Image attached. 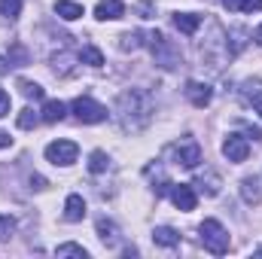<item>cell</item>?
<instances>
[{
    "label": "cell",
    "mask_w": 262,
    "mask_h": 259,
    "mask_svg": "<svg viewBox=\"0 0 262 259\" xmlns=\"http://www.w3.org/2000/svg\"><path fill=\"white\" fill-rule=\"evenodd\" d=\"M152 113H156L152 95L143 89H125L113 104V116H116L119 128L125 131H143L152 122Z\"/></svg>",
    "instance_id": "cell-1"
},
{
    "label": "cell",
    "mask_w": 262,
    "mask_h": 259,
    "mask_svg": "<svg viewBox=\"0 0 262 259\" xmlns=\"http://www.w3.org/2000/svg\"><path fill=\"white\" fill-rule=\"evenodd\" d=\"M146 46H149V52H152V58H156V64L159 67L174 70V67L183 64V52H180V46H177L174 40H168L162 31H149V34H146Z\"/></svg>",
    "instance_id": "cell-2"
},
{
    "label": "cell",
    "mask_w": 262,
    "mask_h": 259,
    "mask_svg": "<svg viewBox=\"0 0 262 259\" xmlns=\"http://www.w3.org/2000/svg\"><path fill=\"white\" fill-rule=\"evenodd\" d=\"M198 235H201V244H204L207 253H213V256L229 253V232L220 220H204L198 226Z\"/></svg>",
    "instance_id": "cell-3"
},
{
    "label": "cell",
    "mask_w": 262,
    "mask_h": 259,
    "mask_svg": "<svg viewBox=\"0 0 262 259\" xmlns=\"http://www.w3.org/2000/svg\"><path fill=\"white\" fill-rule=\"evenodd\" d=\"M165 156H171L177 165H183V168H195L198 162H201V146H198L195 137H180L177 143H171L168 149H165Z\"/></svg>",
    "instance_id": "cell-4"
},
{
    "label": "cell",
    "mask_w": 262,
    "mask_h": 259,
    "mask_svg": "<svg viewBox=\"0 0 262 259\" xmlns=\"http://www.w3.org/2000/svg\"><path fill=\"white\" fill-rule=\"evenodd\" d=\"M70 110H73V116H76L82 125H98V122H104V119H107V107H104V104H98V101H95V98H89V95L76 98V101L70 104Z\"/></svg>",
    "instance_id": "cell-5"
},
{
    "label": "cell",
    "mask_w": 262,
    "mask_h": 259,
    "mask_svg": "<svg viewBox=\"0 0 262 259\" xmlns=\"http://www.w3.org/2000/svg\"><path fill=\"white\" fill-rule=\"evenodd\" d=\"M76 156H79V146L73 143V140H52L49 146H46V159L52 162V165H73L76 162Z\"/></svg>",
    "instance_id": "cell-6"
},
{
    "label": "cell",
    "mask_w": 262,
    "mask_h": 259,
    "mask_svg": "<svg viewBox=\"0 0 262 259\" xmlns=\"http://www.w3.org/2000/svg\"><path fill=\"white\" fill-rule=\"evenodd\" d=\"M223 156L229 159V162H247V156H250V140L247 137H241V134H229L226 140H223Z\"/></svg>",
    "instance_id": "cell-7"
},
{
    "label": "cell",
    "mask_w": 262,
    "mask_h": 259,
    "mask_svg": "<svg viewBox=\"0 0 262 259\" xmlns=\"http://www.w3.org/2000/svg\"><path fill=\"white\" fill-rule=\"evenodd\" d=\"M171 201H174L177 210H183V213L195 210L198 195H195V189H192V183H174V186H171Z\"/></svg>",
    "instance_id": "cell-8"
},
{
    "label": "cell",
    "mask_w": 262,
    "mask_h": 259,
    "mask_svg": "<svg viewBox=\"0 0 262 259\" xmlns=\"http://www.w3.org/2000/svg\"><path fill=\"white\" fill-rule=\"evenodd\" d=\"M186 98L192 101V107H207V104H210V98H213V92H210V85H207V82L189 79V82H186Z\"/></svg>",
    "instance_id": "cell-9"
},
{
    "label": "cell",
    "mask_w": 262,
    "mask_h": 259,
    "mask_svg": "<svg viewBox=\"0 0 262 259\" xmlns=\"http://www.w3.org/2000/svg\"><path fill=\"white\" fill-rule=\"evenodd\" d=\"M122 15H125L122 0H98V6H95V18H101V21H107V18H122Z\"/></svg>",
    "instance_id": "cell-10"
},
{
    "label": "cell",
    "mask_w": 262,
    "mask_h": 259,
    "mask_svg": "<svg viewBox=\"0 0 262 259\" xmlns=\"http://www.w3.org/2000/svg\"><path fill=\"white\" fill-rule=\"evenodd\" d=\"M241 95H244V101L262 116V79H247L241 85Z\"/></svg>",
    "instance_id": "cell-11"
},
{
    "label": "cell",
    "mask_w": 262,
    "mask_h": 259,
    "mask_svg": "<svg viewBox=\"0 0 262 259\" xmlns=\"http://www.w3.org/2000/svg\"><path fill=\"white\" fill-rule=\"evenodd\" d=\"M152 241L159 247H180V232L171 229V226H156L152 229Z\"/></svg>",
    "instance_id": "cell-12"
},
{
    "label": "cell",
    "mask_w": 262,
    "mask_h": 259,
    "mask_svg": "<svg viewBox=\"0 0 262 259\" xmlns=\"http://www.w3.org/2000/svg\"><path fill=\"white\" fill-rule=\"evenodd\" d=\"M82 217H85V198H82V195H67L64 220H67V223H79Z\"/></svg>",
    "instance_id": "cell-13"
},
{
    "label": "cell",
    "mask_w": 262,
    "mask_h": 259,
    "mask_svg": "<svg viewBox=\"0 0 262 259\" xmlns=\"http://www.w3.org/2000/svg\"><path fill=\"white\" fill-rule=\"evenodd\" d=\"M174 28L180 31V34H195L198 28H201V15H195V12H177L174 15Z\"/></svg>",
    "instance_id": "cell-14"
},
{
    "label": "cell",
    "mask_w": 262,
    "mask_h": 259,
    "mask_svg": "<svg viewBox=\"0 0 262 259\" xmlns=\"http://www.w3.org/2000/svg\"><path fill=\"white\" fill-rule=\"evenodd\" d=\"M98 238H101L107 247H116V241H119V229H116V223L107 220V217H98Z\"/></svg>",
    "instance_id": "cell-15"
},
{
    "label": "cell",
    "mask_w": 262,
    "mask_h": 259,
    "mask_svg": "<svg viewBox=\"0 0 262 259\" xmlns=\"http://www.w3.org/2000/svg\"><path fill=\"white\" fill-rule=\"evenodd\" d=\"M244 37H247V34H244V28H232V31L226 34V52H229V58H235V55L244 49V43H247Z\"/></svg>",
    "instance_id": "cell-16"
},
{
    "label": "cell",
    "mask_w": 262,
    "mask_h": 259,
    "mask_svg": "<svg viewBox=\"0 0 262 259\" xmlns=\"http://www.w3.org/2000/svg\"><path fill=\"white\" fill-rule=\"evenodd\" d=\"M40 113H43V116H40L43 122L55 125V122H61V119H64V104H61V101H46Z\"/></svg>",
    "instance_id": "cell-17"
},
{
    "label": "cell",
    "mask_w": 262,
    "mask_h": 259,
    "mask_svg": "<svg viewBox=\"0 0 262 259\" xmlns=\"http://www.w3.org/2000/svg\"><path fill=\"white\" fill-rule=\"evenodd\" d=\"M55 12H58L64 21H73V18H82V15H85V9H82L79 3H73V0H58V3H55Z\"/></svg>",
    "instance_id": "cell-18"
},
{
    "label": "cell",
    "mask_w": 262,
    "mask_h": 259,
    "mask_svg": "<svg viewBox=\"0 0 262 259\" xmlns=\"http://www.w3.org/2000/svg\"><path fill=\"white\" fill-rule=\"evenodd\" d=\"M241 195L247 204H259V180L256 177H244L241 180Z\"/></svg>",
    "instance_id": "cell-19"
},
{
    "label": "cell",
    "mask_w": 262,
    "mask_h": 259,
    "mask_svg": "<svg viewBox=\"0 0 262 259\" xmlns=\"http://www.w3.org/2000/svg\"><path fill=\"white\" fill-rule=\"evenodd\" d=\"M73 61H76V58H70L67 52L52 55V67H55V73H58V76H73V73H76V70H73Z\"/></svg>",
    "instance_id": "cell-20"
},
{
    "label": "cell",
    "mask_w": 262,
    "mask_h": 259,
    "mask_svg": "<svg viewBox=\"0 0 262 259\" xmlns=\"http://www.w3.org/2000/svg\"><path fill=\"white\" fill-rule=\"evenodd\" d=\"M110 168V159H107V153L104 149H95L92 156H89V171L92 174H104Z\"/></svg>",
    "instance_id": "cell-21"
},
{
    "label": "cell",
    "mask_w": 262,
    "mask_h": 259,
    "mask_svg": "<svg viewBox=\"0 0 262 259\" xmlns=\"http://www.w3.org/2000/svg\"><path fill=\"white\" fill-rule=\"evenodd\" d=\"M79 61H82V64H92V67H101L104 64V55H101L98 46H82V49H79Z\"/></svg>",
    "instance_id": "cell-22"
},
{
    "label": "cell",
    "mask_w": 262,
    "mask_h": 259,
    "mask_svg": "<svg viewBox=\"0 0 262 259\" xmlns=\"http://www.w3.org/2000/svg\"><path fill=\"white\" fill-rule=\"evenodd\" d=\"M198 189L204 195H216L220 192V177H216L213 171H207V177L201 174V177H198Z\"/></svg>",
    "instance_id": "cell-23"
},
{
    "label": "cell",
    "mask_w": 262,
    "mask_h": 259,
    "mask_svg": "<svg viewBox=\"0 0 262 259\" xmlns=\"http://www.w3.org/2000/svg\"><path fill=\"white\" fill-rule=\"evenodd\" d=\"M143 40H146L143 31H128L119 37V49H137V46H143Z\"/></svg>",
    "instance_id": "cell-24"
},
{
    "label": "cell",
    "mask_w": 262,
    "mask_h": 259,
    "mask_svg": "<svg viewBox=\"0 0 262 259\" xmlns=\"http://www.w3.org/2000/svg\"><path fill=\"white\" fill-rule=\"evenodd\" d=\"M15 122H18V128L31 131V128H37V122H40V116H37V113H34L31 107H25V110L18 113V119H15Z\"/></svg>",
    "instance_id": "cell-25"
},
{
    "label": "cell",
    "mask_w": 262,
    "mask_h": 259,
    "mask_svg": "<svg viewBox=\"0 0 262 259\" xmlns=\"http://www.w3.org/2000/svg\"><path fill=\"white\" fill-rule=\"evenodd\" d=\"M18 89H21L25 98H34V101L43 98V85H37V82H31V79H18Z\"/></svg>",
    "instance_id": "cell-26"
},
{
    "label": "cell",
    "mask_w": 262,
    "mask_h": 259,
    "mask_svg": "<svg viewBox=\"0 0 262 259\" xmlns=\"http://www.w3.org/2000/svg\"><path fill=\"white\" fill-rule=\"evenodd\" d=\"M0 12L12 21V18H18L21 15V0H0Z\"/></svg>",
    "instance_id": "cell-27"
},
{
    "label": "cell",
    "mask_w": 262,
    "mask_h": 259,
    "mask_svg": "<svg viewBox=\"0 0 262 259\" xmlns=\"http://www.w3.org/2000/svg\"><path fill=\"white\" fill-rule=\"evenodd\" d=\"M58 256H79L85 259L89 253H85V247H79V244H58V250H55Z\"/></svg>",
    "instance_id": "cell-28"
},
{
    "label": "cell",
    "mask_w": 262,
    "mask_h": 259,
    "mask_svg": "<svg viewBox=\"0 0 262 259\" xmlns=\"http://www.w3.org/2000/svg\"><path fill=\"white\" fill-rule=\"evenodd\" d=\"M6 58H9V64H12V67H25V64H28V52H25L18 43L12 46V52H9Z\"/></svg>",
    "instance_id": "cell-29"
},
{
    "label": "cell",
    "mask_w": 262,
    "mask_h": 259,
    "mask_svg": "<svg viewBox=\"0 0 262 259\" xmlns=\"http://www.w3.org/2000/svg\"><path fill=\"white\" fill-rule=\"evenodd\" d=\"M12 232H15V220L12 217H0V241L12 238Z\"/></svg>",
    "instance_id": "cell-30"
},
{
    "label": "cell",
    "mask_w": 262,
    "mask_h": 259,
    "mask_svg": "<svg viewBox=\"0 0 262 259\" xmlns=\"http://www.w3.org/2000/svg\"><path fill=\"white\" fill-rule=\"evenodd\" d=\"M241 12H262V0H238Z\"/></svg>",
    "instance_id": "cell-31"
},
{
    "label": "cell",
    "mask_w": 262,
    "mask_h": 259,
    "mask_svg": "<svg viewBox=\"0 0 262 259\" xmlns=\"http://www.w3.org/2000/svg\"><path fill=\"white\" fill-rule=\"evenodd\" d=\"M137 12H140V18H152L156 12H152V0H140L137 3Z\"/></svg>",
    "instance_id": "cell-32"
},
{
    "label": "cell",
    "mask_w": 262,
    "mask_h": 259,
    "mask_svg": "<svg viewBox=\"0 0 262 259\" xmlns=\"http://www.w3.org/2000/svg\"><path fill=\"white\" fill-rule=\"evenodd\" d=\"M6 113H9V95L0 89V116H6Z\"/></svg>",
    "instance_id": "cell-33"
},
{
    "label": "cell",
    "mask_w": 262,
    "mask_h": 259,
    "mask_svg": "<svg viewBox=\"0 0 262 259\" xmlns=\"http://www.w3.org/2000/svg\"><path fill=\"white\" fill-rule=\"evenodd\" d=\"M31 189H46V180L40 174H31Z\"/></svg>",
    "instance_id": "cell-34"
},
{
    "label": "cell",
    "mask_w": 262,
    "mask_h": 259,
    "mask_svg": "<svg viewBox=\"0 0 262 259\" xmlns=\"http://www.w3.org/2000/svg\"><path fill=\"white\" fill-rule=\"evenodd\" d=\"M9 143H12V137H9V134H6V131H0V149H6V146H9Z\"/></svg>",
    "instance_id": "cell-35"
},
{
    "label": "cell",
    "mask_w": 262,
    "mask_h": 259,
    "mask_svg": "<svg viewBox=\"0 0 262 259\" xmlns=\"http://www.w3.org/2000/svg\"><path fill=\"white\" fill-rule=\"evenodd\" d=\"M9 58H3V55H0V76H3V73H9Z\"/></svg>",
    "instance_id": "cell-36"
},
{
    "label": "cell",
    "mask_w": 262,
    "mask_h": 259,
    "mask_svg": "<svg viewBox=\"0 0 262 259\" xmlns=\"http://www.w3.org/2000/svg\"><path fill=\"white\" fill-rule=\"evenodd\" d=\"M220 3H223L226 9H238V0H220Z\"/></svg>",
    "instance_id": "cell-37"
},
{
    "label": "cell",
    "mask_w": 262,
    "mask_h": 259,
    "mask_svg": "<svg viewBox=\"0 0 262 259\" xmlns=\"http://www.w3.org/2000/svg\"><path fill=\"white\" fill-rule=\"evenodd\" d=\"M253 40H256V43H259V46H262V25H259V28H256V34H253Z\"/></svg>",
    "instance_id": "cell-38"
},
{
    "label": "cell",
    "mask_w": 262,
    "mask_h": 259,
    "mask_svg": "<svg viewBox=\"0 0 262 259\" xmlns=\"http://www.w3.org/2000/svg\"><path fill=\"white\" fill-rule=\"evenodd\" d=\"M256 253H259V256H262V247H256Z\"/></svg>",
    "instance_id": "cell-39"
}]
</instances>
